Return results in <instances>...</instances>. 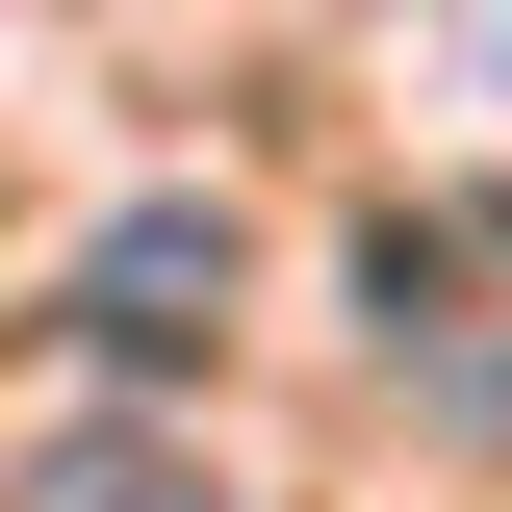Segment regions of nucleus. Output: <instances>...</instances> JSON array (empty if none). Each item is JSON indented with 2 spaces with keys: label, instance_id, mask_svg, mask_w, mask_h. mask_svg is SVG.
<instances>
[{
  "label": "nucleus",
  "instance_id": "f257e3e1",
  "mask_svg": "<svg viewBox=\"0 0 512 512\" xmlns=\"http://www.w3.org/2000/svg\"><path fill=\"white\" fill-rule=\"evenodd\" d=\"M359 333L436 436H512V180H410L359 231Z\"/></svg>",
  "mask_w": 512,
  "mask_h": 512
},
{
  "label": "nucleus",
  "instance_id": "f03ea898",
  "mask_svg": "<svg viewBox=\"0 0 512 512\" xmlns=\"http://www.w3.org/2000/svg\"><path fill=\"white\" fill-rule=\"evenodd\" d=\"M77 333H103V359H205V333H231V205H128V231L77 256Z\"/></svg>",
  "mask_w": 512,
  "mask_h": 512
},
{
  "label": "nucleus",
  "instance_id": "7ed1b4c3",
  "mask_svg": "<svg viewBox=\"0 0 512 512\" xmlns=\"http://www.w3.org/2000/svg\"><path fill=\"white\" fill-rule=\"evenodd\" d=\"M0 512H231L180 436H52V461H0Z\"/></svg>",
  "mask_w": 512,
  "mask_h": 512
}]
</instances>
